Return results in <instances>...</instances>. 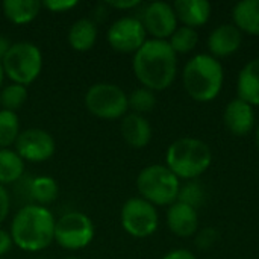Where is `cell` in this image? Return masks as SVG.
<instances>
[{
  "label": "cell",
  "mask_w": 259,
  "mask_h": 259,
  "mask_svg": "<svg viewBox=\"0 0 259 259\" xmlns=\"http://www.w3.org/2000/svg\"><path fill=\"white\" fill-rule=\"evenodd\" d=\"M167 41L176 55H187L196 49L199 42V33L196 29L187 26H178L175 33Z\"/></svg>",
  "instance_id": "d4e9b609"
},
{
  "label": "cell",
  "mask_w": 259,
  "mask_h": 259,
  "mask_svg": "<svg viewBox=\"0 0 259 259\" xmlns=\"http://www.w3.org/2000/svg\"><path fill=\"white\" fill-rule=\"evenodd\" d=\"M12 246H14V243H12L9 231H5L0 228V258H3L6 253H9Z\"/></svg>",
  "instance_id": "d6a6232c"
},
{
  "label": "cell",
  "mask_w": 259,
  "mask_h": 259,
  "mask_svg": "<svg viewBox=\"0 0 259 259\" xmlns=\"http://www.w3.org/2000/svg\"><path fill=\"white\" fill-rule=\"evenodd\" d=\"M205 188L197 181H187L185 185H181L178 202H182L185 205H190L196 209H199L205 203Z\"/></svg>",
  "instance_id": "83f0119b"
},
{
  "label": "cell",
  "mask_w": 259,
  "mask_h": 259,
  "mask_svg": "<svg viewBox=\"0 0 259 259\" xmlns=\"http://www.w3.org/2000/svg\"><path fill=\"white\" fill-rule=\"evenodd\" d=\"M20 132V118L17 112L0 109V149H11Z\"/></svg>",
  "instance_id": "cb8c5ba5"
},
{
  "label": "cell",
  "mask_w": 259,
  "mask_h": 259,
  "mask_svg": "<svg viewBox=\"0 0 259 259\" xmlns=\"http://www.w3.org/2000/svg\"><path fill=\"white\" fill-rule=\"evenodd\" d=\"M97 24L93 18H79L76 20L67 33V41L74 52H88L97 42Z\"/></svg>",
  "instance_id": "d6986e66"
},
{
  "label": "cell",
  "mask_w": 259,
  "mask_h": 259,
  "mask_svg": "<svg viewBox=\"0 0 259 259\" xmlns=\"http://www.w3.org/2000/svg\"><path fill=\"white\" fill-rule=\"evenodd\" d=\"M219 241V232L214 228H203L196 232V246L200 250H208L211 249L215 243Z\"/></svg>",
  "instance_id": "f1b7e54d"
},
{
  "label": "cell",
  "mask_w": 259,
  "mask_h": 259,
  "mask_svg": "<svg viewBox=\"0 0 259 259\" xmlns=\"http://www.w3.org/2000/svg\"><path fill=\"white\" fill-rule=\"evenodd\" d=\"M27 190H29V197L33 200V203L41 206H47L53 203L59 196V185L50 176H36L30 179Z\"/></svg>",
  "instance_id": "7402d4cb"
},
{
  "label": "cell",
  "mask_w": 259,
  "mask_h": 259,
  "mask_svg": "<svg viewBox=\"0 0 259 259\" xmlns=\"http://www.w3.org/2000/svg\"><path fill=\"white\" fill-rule=\"evenodd\" d=\"M56 219L47 206L27 203L12 217L9 234L14 246L23 252H42L55 243Z\"/></svg>",
  "instance_id": "7a4b0ae2"
},
{
  "label": "cell",
  "mask_w": 259,
  "mask_h": 259,
  "mask_svg": "<svg viewBox=\"0 0 259 259\" xmlns=\"http://www.w3.org/2000/svg\"><path fill=\"white\" fill-rule=\"evenodd\" d=\"M167 226L176 237L188 238L199 231V212L196 208L182 202H175L167 209Z\"/></svg>",
  "instance_id": "9a60e30c"
},
{
  "label": "cell",
  "mask_w": 259,
  "mask_h": 259,
  "mask_svg": "<svg viewBox=\"0 0 259 259\" xmlns=\"http://www.w3.org/2000/svg\"><path fill=\"white\" fill-rule=\"evenodd\" d=\"M88 112L102 120L123 118L129 111L127 94L115 83L99 82L91 85L83 97Z\"/></svg>",
  "instance_id": "52a82bcc"
},
{
  "label": "cell",
  "mask_w": 259,
  "mask_h": 259,
  "mask_svg": "<svg viewBox=\"0 0 259 259\" xmlns=\"http://www.w3.org/2000/svg\"><path fill=\"white\" fill-rule=\"evenodd\" d=\"M212 164L211 147L193 137H184L173 141L165 152V165L176 178L185 181H196Z\"/></svg>",
  "instance_id": "277c9868"
},
{
  "label": "cell",
  "mask_w": 259,
  "mask_h": 259,
  "mask_svg": "<svg viewBox=\"0 0 259 259\" xmlns=\"http://www.w3.org/2000/svg\"><path fill=\"white\" fill-rule=\"evenodd\" d=\"M5 77L12 83L23 87L38 79L42 70V53L39 47L30 41L12 42L11 49L2 59Z\"/></svg>",
  "instance_id": "8992f818"
},
{
  "label": "cell",
  "mask_w": 259,
  "mask_h": 259,
  "mask_svg": "<svg viewBox=\"0 0 259 259\" xmlns=\"http://www.w3.org/2000/svg\"><path fill=\"white\" fill-rule=\"evenodd\" d=\"M137 190L140 197L153 206H170L178 202L181 181L167 165L152 164L138 173Z\"/></svg>",
  "instance_id": "5b68a950"
},
{
  "label": "cell",
  "mask_w": 259,
  "mask_h": 259,
  "mask_svg": "<svg viewBox=\"0 0 259 259\" xmlns=\"http://www.w3.org/2000/svg\"><path fill=\"white\" fill-rule=\"evenodd\" d=\"M94 237L93 220L80 211H68L56 219L55 243L65 250H82L93 243Z\"/></svg>",
  "instance_id": "ba28073f"
},
{
  "label": "cell",
  "mask_w": 259,
  "mask_h": 259,
  "mask_svg": "<svg viewBox=\"0 0 259 259\" xmlns=\"http://www.w3.org/2000/svg\"><path fill=\"white\" fill-rule=\"evenodd\" d=\"M11 46H12V42H11L6 36L0 35V61H2L3 56L8 53V50L11 49Z\"/></svg>",
  "instance_id": "e575fe53"
},
{
  "label": "cell",
  "mask_w": 259,
  "mask_h": 259,
  "mask_svg": "<svg viewBox=\"0 0 259 259\" xmlns=\"http://www.w3.org/2000/svg\"><path fill=\"white\" fill-rule=\"evenodd\" d=\"M182 82L187 94L193 100L208 103L217 99L223 88L225 68L222 62L209 53H199L185 64Z\"/></svg>",
  "instance_id": "3957f363"
},
{
  "label": "cell",
  "mask_w": 259,
  "mask_h": 259,
  "mask_svg": "<svg viewBox=\"0 0 259 259\" xmlns=\"http://www.w3.org/2000/svg\"><path fill=\"white\" fill-rule=\"evenodd\" d=\"M27 100V87L18 85V83H9L5 85L0 90V106L2 109L15 112L20 109Z\"/></svg>",
  "instance_id": "484cf974"
},
{
  "label": "cell",
  "mask_w": 259,
  "mask_h": 259,
  "mask_svg": "<svg viewBox=\"0 0 259 259\" xmlns=\"http://www.w3.org/2000/svg\"><path fill=\"white\" fill-rule=\"evenodd\" d=\"M234 24L249 35L259 36V0H241L232 8Z\"/></svg>",
  "instance_id": "44dd1931"
},
{
  "label": "cell",
  "mask_w": 259,
  "mask_h": 259,
  "mask_svg": "<svg viewBox=\"0 0 259 259\" xmlns=\"http://www.w3.org/2000/svg\"><path fill=\"white\" fill-rule=\"evenodd\" d=\"M3 79H5V71H3V67H2V61H0V87L3 85Z\"/></svg>",
  "instance_id": "8d00e7d4"
},
{
  "label": "cell",
  "mask_w": 259,
  "mask_h": 259,
  "mask_svg": "<svg viewBox=\"0 0 259 259\" xmlns=\"http://www.w3.org/2000/svg\"><path fill=\"white\" fill-rule=\"evenodd\" d=\"M41 5L50 12L62 14V12H68L70 9H74L79 5V2L77 0H44L41 2Z\"/></svg>",
  "instance_id": "f546056e"
},
{
  "label": "cell",
  "mask_w": 259,
  "mask_h": 259,
  "mask_svg": "<svg viewBox=\"0 0 259 259\" xmlns=\"http://www.w3.org/2000/svg\"><path fill=\"white\" fill-rule=\"evenodd\" d=\"M162 259H197V256L188 249H173L165 253Z\"/></svg>",
  "instance_id": "836d02e7"
},
{
  "label": "cell",
  "mask_w": 259,
  "mask_h": 259,
  "mask_svg": "<svg viewBox=\"0 0 259 259\" xmlns=\"http://www.w3.org/2000/svg\"><path fill=\"white\" fill-rule=\"evenodd\" d=\"M141 5L140 0H117V2H106L108 8H114L118 11H131Z\"/></svg>",
  "instance_id": "1f68e13d"
},
{
  "label": "cell",
  "mask_w": 259,
  "mask_h": 259,
  "mask_svg": "<svg viewBox=\"0 0 259 259\" xmlns=\"http://www.w3.org/2000/svg\"><path fill=\"white\" fill-rule=\"evenodd\" d=\"M237 97L250 106H259V58L241 68L237 79Z\"/></svg>",
  "instance_id": "ac0fdd59"
},
{
  "label": "cell",
  "mask_w": 259,
  "mask_h": 259,
  "mask_svg": "<svg viewBox=\"0 0 259 259\" xmlns=\"http://www.w3.org/2000/svg\"><path fill=\"white\" fill-rule=\"evenodd\" d=\"M106 41L115 52L134 55L147 41V32L140 18L126 15L109 26Z\"/></svg>",
  "instance_id": "30bf717a"
},
{
  "label": "cell",
  "mask_w": 259,
  "mask_h": 259,
  "mask_svg": "<svg viewBox=\"0 0 259 259\" xmlns=\"http://www.w3.org/2000/svg\"><path fill=\"white\" fill-rule=\"evenodd\" d=\"M15 152L24 162H46L56 152V143L52 134L39 127H29L20 132L15 141Z\"/></svg>",
  "instance_id": "8fae6325"
},
{
  "label": "cell",
  "mask_w": 259,
  "mask_h": 259,
  "mask_svg": "<svg viewBox=\"0 0 259 259\" xmlns=\"http://www.w3.org/2000/svg\"><path fill=\"white\" fill-rule=\"evenodd\" d=\"M62 259H82V258H79V256H65V258H62Z\"/></svg>",
  "instance_id": "74e56055"
},
{
  "label": "cell",
  "mask_w": 259,
  "mask_h": 259,
  "mask_svg": "<svg viewBox=\"0 0 259 259\" xmlns=\"http://www.w3.org/2000/svg\"><path fill=\"white\" fill-rule=\"evenodd\" d=\"M132 70L141 87L152 91L170 88L178 73V55L165 39H147L134 53Z\"/></svg>",
  "instance_id": "6da1fadb"
},
{
  "label": "cell",
  "mask_w": 259,
  "mask_h": 259,
  "mask_svg": "<svg viewBox=\"0 0 259 259\" xmlns=\"http://www.w3.org/2000/svg\"><path fill=\"white\" fill-rule=\"evenodd\" d=\"M120 132L123 140L132 149H144L152 140V126L144 115L129 112L121 118Z\"/></svg>",
  "instance_id": "2e32d148"
},
{
  "label": "cell",
  "mask_w": 259,
  "mask_h": 259,
  "mask_svg": "<svg viewBox=\"0 0 259 259\" xmlns=\"http://www.w3.org/2000/svg\"><path fill=\"white\" fill-rule=\"evenodd\" d=\"M127 103H129V109H132V112L144 115L150 111H153V108L156 106V94L155 91L140 87L137 90H134L131 94H127Z\"/></svg>",
  "instance_id": "4316f807"
},
{
  "label": "cell",
  "mask_w": 259,
  "mask_h": 259,
  "mask_svg": "<svg viewBox=\"0 0 259 259\" xmlns=\"http://www.w3.org/2000/svg\"><path fill=\"white\" fill-rule=\"evenodd\" d=\"M120 222L126 234L134 238H147L158 231L159 214L156 206L141 197H131L120 211Z\"/></svg>",
  "instance_id": "9c48e42d"
},
{
  "label": "cell",
  "mask_w": 259,
  "mask_h": 259,
  "mask_svg": "<svg viewBox=\"0 0 259 259\" xmlns=\"http://www.w3.org/2000/svg\"><path fill=\"white\" fill-rule=\"evenodd\" d=\"M178 21L182 26L197 29L205 26L211 18V3L206 0H178L173 3Z\"/></svg>",
  "instance_id": "e0dca14e"
},
{
  "label": "cell",
  "mask_w": 259,
  "mask_h": 259,
  "mask_svg": "<svg viewBox=\"0 0 259 259\" xmlns=\"http://www.w3.org/2000/svg\"><path fill=\"white\" fill-rule=\"evenodd\" d=\"M0 259H3V258H0Z\"/></svg>",
  "instance_id": "ab89813d"
},
{
  "label": "cell",
  "mask_w": 259,
  "mask_h": 259,
  "mask_svg": "<svg viewBox=\"0 0 259 259\" xmlns=\"http://www.w3.org/2000/svg\"><path fill=\"white\" fill-rule=\"evenodd\" d=\"M141 23L153 39H168L178 29V18L173 9V5L167 2H152L146 5Z\"/></svg>",
  "instance_id": "7c38bea8"
},
{
  "label": "cell",
  "mask_w": 259,
  "mask_h": 259,
  "mask_svg": "<svg viewBox=\"0 0 259 259\" xmlns=\"http://www.w3.org/2000/svg\"><path fill=\"white\" fill-rule=\"evenodd\" d=\"M11 194L6 187L0 185V225L9 217L11 212Z\"/></svg>",
  "instance_id": "4dcf8cb0"
},
{
  "label": "cell",
  "mask_w": 259,
  "mask_h": 259,
  "mask_svg": "<svg viewBox=\"0 0 259 259\" xmlns=\"http://www.w3.org/2000/svg\"><path fill=\"white\" fill-rule=\"evenodd\" d=\"M223 121L228 131L235 137H246L255 127V111L253 106L244 100L235 97L231 100L223 112Z\"/></svg>",
  "instance_id": "5bb4252c"
},
{
  "label": "cell",
  "mask_w": 259,
  "mask_h": 259,
  "mask_svg": "<svg viewBox=\"0 0 259 259\" xmlns=\"http://www.w3.org/2000/svg\"><path fill=\"white\" fill-rule=\"evenodd\" d=\"M243 42V32L234 24L226 23L217 26L208 36V50L214 58H228L240 50Z\"/></svg>",
  "instance_id": "4fadbf2b"
},
{
  "label": "cell",
  "mask_w": 259,
  "mask_h": 259,
  "mask_svg": "<svg viewBox=\"0 0 259 259\" xmlns=\"http://www.w3.org/2000/svg\"><path fill=\"white\" fill-rule=\"evenodd\" d=\"M0 8L8 21L15 26H23L39 15L42 5L38 0H5L0 3Z\"/></svg>",
  "instance_id": "ffe728a7"
},
{
  "label": "cell",
  "mask_w": 259,
  "mask_h": 259,
  "mask_svg": "<svg viewBox=\"0 0 259 259\" xmlns=\"http://www.w3.org/2000/svg\"><path fill=\"white\" fill-rule=\"evenodd\" d=\"M255 146H256V149H258L259 152V126L256 127V132H255Z\"/></svg>",
  "instance_id": "d590c367"
},
{
  "label": "cell",
  "mask_w": 259,
  "mask_h": 259,
  "mask_svg": "<svg viewBox=\"0 0 259 259\" xmlns=\"http://www.w3.org/2000/svg\"><path fill=\"white\" fill-rule=\"evenodd\" d=\"M24 164L14 149H0V185L18 182L24 175Z\"/></svg>",
  "instance_id": "603a6c76"
},
{
  "label": "cell",
  "mask_w": 259,
  "mask_h": 259,
  "mask_svg": "<svg viewBox=\"0 0 259 259\" xmlns=\"http://www.w3.org/2000/svg\"><path fill=\"white\" fill-rule=\"evenodd\" d=\"M32 259H42V258H32Z\"/></svg>",
  "instance_id": "f35d334b"
}]
</instances>
